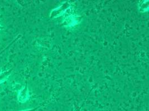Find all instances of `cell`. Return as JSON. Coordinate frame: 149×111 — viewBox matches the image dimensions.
I'll use <instances>...</instances> for the list:
<instances>
[{
    "mask_svg": "<svg viewBox=\"0 0 149 111\" xmlns=\"http://www.w3.org/2000/svg\"><path fill=\"white\" fill-rule=\"evenodd\" d=\"M29 98V93L27 86L22 88L19 92L17 99L21 103H25Z\"/></svg>",
    "mask_w": 149,
    "mask_h": 111,
    "instance_id": "1",
    "label": "cell"
},
{
    "mask_svg": "<svg viewBox=\"0 0 149 111\" xmlns=\"http://www.w3.org/2000/svg\"><path fill=\"white\" fill-rule=\"evenodd\" d=\"M11 70H8L0 73V84L5 82L11 75Z\"/></svg>",
    "mask_w": 149,
    "mask_h": 111,
    "instance_id": "2",
    "label": "cell"
},
{
    "mask_svg": "<svg viewBox=\"0 0 149 111\" xmlns=\"http://www.w3.org/2000/svg\"><path fill=\"white\" fill-rule=\"evenodd\" d=\"M39 107H36V108H34L32 109H29V110H23V111H36L38 110Z\"/></svg>",
    "mask_w": 149,
    "mask_h": 111,
    "instance_id": "3",
    "label": "cell"
},
{
    "mask_svg": "<svg viewBox=\"0 0 149 111\" xmlns=\"http://www.w3.org/2000/svg\"><path fill=\"white\" fill-rule=\"evenodd\" d=\"M0 29H1V26H0Z\"/></svg>",
    "mask_w": 149,
    "mask_h": 111,
    "instance_id": "4",
    "label": "cell"
}]
</instances>
